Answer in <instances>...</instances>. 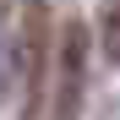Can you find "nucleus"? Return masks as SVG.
Wrapping results in <instances>:
<instances>
[{
    "instance_id": "f03ea898",
    "label": "nucleus",
    "mask_w": 120,
    "mask_h": 120,
    "mask_svg": "<svg viewBox=\"0 0 120 120\" xmlns=\"http://www.w3.org/2000/svg\"><path fill=\"white\" fill-rule=\"evenodd\" d=\"M49 71H55V55H49V6L44 0H22V22H16V76L27 87L33 115H38V93H44Z\"/></svg>"
},
{
    "instance_id": "f257e3e1",
    "label": "nucleus",
    "mask_w": 120,
    "mask_h": 120,
    "mask_svg": "<svg viewBox=\"0 0 120 120\" xmlns=\"http://www.w3.org/2000/svg\"><path fill=\"white\" fill-rule=\"evenodd\" d=\"M82 87H87V33H82V22H66L55 38V98H49L44 120H76Z\"/></svg>"
},
{
    "instance_id": "7ed1b4c3",
    "label": "nucleus",
    "mask_w": 120,
    "mask_h": 120,
    "mask_svg": "<svg viewBox=\"0 0 120 120\" xmlns=\"http://www.w3.org/2000/svg\"><path fill=\"white\" fill-rule=\"evenodd\" d=\"M98 27H104V55H109V60H120V0H104Z\"/></svg>"
},
{
    "instance_id": "20e7f679",
    "label": "nucleus",
    "mask_w": 120,
    "mask_h": 120,
    "mask_svg": "<svg viewBox=\"0 0 120 120\" xmlns=\"http://www.w3.org/2000/svg\"><path fill=\"white\" fill-rule=\"evenodd\" d=\"M6 71H11V55H6V44H0V93H6Z\"/></svg>"
}]
</instances>
